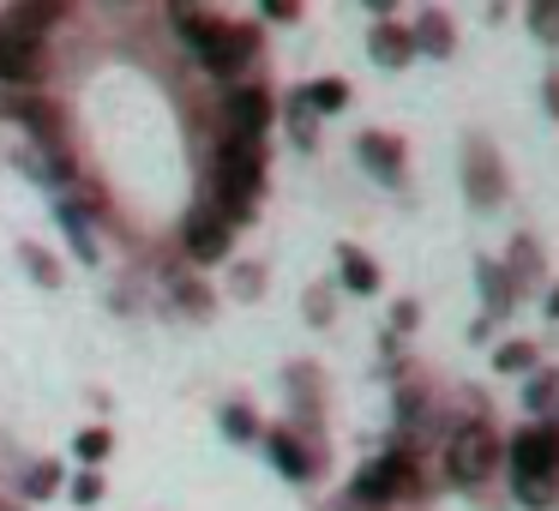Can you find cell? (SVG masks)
Masks as SVG:
<instances>
[{
    "label": "cell",
    "instance_id": "1",
    "mask_svg": "<svg viewBox=\"0 0 559 511\" xmlns=\"http://www.w3.org/2000/svg\"><path fill=\"white\" fill-rule=\"evenodd\" d=\"M55 19H67V7H49V0H25V7L0 13V85L43 79V43H49Z\"/></svg>",
    "mask_w": 559,
    "mask_h": 511
},
{
    "label": "cell",
    "instance_id": "2",
    "mask_svg": "<svg viewBox=\"0 0 559 511\" xmlns=\"http://www.w3.org/2000/svg\"><path fill=\"white\" fill-rule=\"evenodd\" d=\"M169 19H175V31L187 37V49L199 55V67H205V73H217V79L241 73L247 55H253V31L217 19L211 7H175Z\"/></svg>",
    "mask_w": 559,
    "mask_h": 511
},
{
    "label": "cell",
    "instance_id": "3",
    "mask_svg": "<svg viewBox=\"0 0 559 511\" xmlns=\"http://www.w3.org/2000/svg\"><path fill=\"white\" fill-rule=\"evenodd\" d=\"M259 181H265V145H259V139H235V133H223V145H217V175H211L223 217H229V223L253 217V205H259Z\"/></svg>",
    "mask_w": 559,
    "mask_h": 511
},
{
    "label": "cell",
    "instance_id": "4",
    "mask_svg": "<svg viewBox=\"0 0 559 511\" xmlns=\"http://www.w3.org/2000/svg\"><path fill=\"white\" fill-rule=\"evenodd\" d=\"M409 494H421V482H415V463L403 457V451H385V457H373L361 475H355V499H367V506L409 499Z\"/></svg>",
    "mask_w": 559,
    "mask_h": 511
},
{
    "label": "cell",
    "instance_id": "5",
    "mask_svg": "<svg viewBox=\"0 0 559 511\" xmlns=\"http://www.w3.org/2000/svg\"><path fill=\"white\" fill-rule=\"evenodd\" d=\"M229 229L235 223L223 217L217 205H199V211H187V223H181V247L193 253V265H217V259L229 253Z\"/></svg>",
    "mask_w": 559,
    "mask_h": 511
},
{
    "label": "cell",
    "instance_id": "6",
    "mask_svg": "<svg viewBox=\"0 0 559 511\" xmlns=\"http://www.w3.org/2000/svg\"><path fill=\"white\" fill-rule=\"evenodd\" d=\"M499 463V439H493V427L487 421H469V427H457V439H451V475L457 482H481L487 470Z\"/></svg>",
    "mask_w": 559,
    "mask_h": 511
},
{
    "label": "cell",
    "instance_id": "7",
    "mask_svg": "<svg viewBox=\"0 0 559 511\" xmlns=\"http://www.w3.org/2000/svg\"><path fill=\"white\" fill-rule=\"evenodd\" d=\"M511 470L518 475H554L559 470V427L535 421L511 439Z\"/></svg>",
    "mask_w": 559,
    "mask_h": 511
},
{
    "label": "cell",
    "instance_id": "8",
    "mask_svg": "<svg viewBox=\"0 0 559 511\" xmlns=\"http://www.w3.org/2000/svg\"><path fill=\"white\" fill-rule=\"evenodd\" d=\"M265 121H271V97L259 85H241V91H229V97H223V133L259 139V133H265Z\"/></svg>",
    "mask_w": 559,
    "mask_h": 511
},
{
    "label": "cell",
    "instance_id": "9",
    "mask_svg": "<svg viewBox=\"0 0 559 511\" xmlns=\"http://www.w3.org/2000/svg\"><path fill=\"white\" fill-rule=\"evenodd\" d=\"M0 109L7 115H19V121L37 133V145L49 151V145H61V127H67V115L55 109V103H43V97H0Z\"/></svg>",
    "mask_w": 559,
    "mask_h": 511
},
{
    "label": "cell",
    "instance_id": "10",
    "mask_svg": "<svg viewBox=\"0 0 559 511\" xmlns=\"http://www.w3.org/2000/svg\"><path fill=\"white\" fill-rule=\"evenodd\" d=\"M361 163L379 175L385 187H403V145L385 133H361Z\"/></svg>",
    "mask_w": 559,
    "mask_h": 511
},
{
    "label": "cell",
    "instance_id": "11",
    "mask_svg": "<svg viewBox=\"0 0 559 511\" xmlns=\"http://www.w3.org/2000/svg\"><path fill=\"white\" fill-rule=\"evenodd\" d=\"M463 169H469V199H475V205H493V199H499V163H493V151L469 145V151H463Z\"/></svg>",
    "mask_w": 559,
    "mask_h": 511
},
{
    "label": "cell",
    "instance_id": "12",
    "mask_svg": "<svg viewBox=\"0 0 559 511\" xmlns=\"http://www.w3.org/2000/svg\"><path fill=\"white\" fill-rule=\"evenodd\" d=\"M271 463H277L289 482H307V475H313V451H307L289 427H283V433H271Z\"/></svg>",
    "mask_w": 559,
    "mask_h": 511
},
{
    "label": "cell",
    "instance_id": "13",
    "mask_svg": "<svg viewBox=\"0 0 559 511\" xmlns=\"http://www.w3.org/2000/svg\"><path fill=\"white\" fill-rule=\"evenodd\" d=\"M337 265H343V283H349L355 295H373L379 289V265L361 253V247H337Z\"/></svg>",
    "mask_w": 559,
    "mask_h": 511
},
{
    "label": "cell",
    "instance_id": "14",
    "mask_svg": "<svg viewBox=\"0 0 559 511\" xmlns=\"http://www.w3.org/2000/svg\"><path fill=\"white\" fill-rule=\"evenodd\" d=\"M475 277H481V289H487V313H506L511 307V277H506V265H493V259H481V271H475Z\"/></svg>",
    "mask_w": 559,
    "mask_h": 511
},
{
    "label": "cell",
    "instance_id": "15",
    "mask_svg": "<svg viewBox=\"0 0 559 511\" xmlns=\"http://www.w3.org/2000/svg\"><path fill=\"white\" fill-rule=\"evenodd\" d=\"M409 55H415V43L403 37V31H391V25L373 31V61H379V67H403Z\"/></svg>",
    "mask_w": 559,
    "mask_h": 511
},
{
    "label": "cell",
    "instance_id": "16",
    "mask_svg": "<svg viewBox=\"0 0 559 511\" xmlns=\"http://www.w3.org/2000/svg\"><path fill=\"white\" fill-rule=\"evenodd\" d=\"M409 43H415L421 55H451V19H445V13H427L421 31H415Z\"/></svg>",
    "mask_w": 559,
    "mask_h": 511
},
{
    "label": "cell",
    "instance_id": "17",
    "mask_svg": "<svg viewBox=\"0 0 559 511\" xmlns=\"http://www.w3.org/2000/svg\"><path fill=\"white\" fill-rule=\"evenodd\" d=\"M343 103H349V85H343V79H319V85H307V109L313 115H337Z\"/></svg>",
    "mask_w": 559,
    "mask_h": 511
},
{
    "label": "cell",
    "instance_id": "18",
    "mask_svg": "<svg viewBox=\"0 0 559 511\" xmlns=\"http://www.w3.org/2000/svg\"><path fill=\"white\" fill-rule=\"evenodd\" d=\"M518 506H554V475H518Z\"/></svg>",
    "mask_w": 559,
    "mask_h": 511
},
{
    "label": "cell",
    "instance_id": "19",
    "mask_svg": "<svg viewBox=\"0 0 559 511\" xmlns=\"http://www.w3.org/2000/svg\"><path fill=\"white\" fill-rule=\"evenodd\" d=\"M19 259H25V271L43 283V289H55V283H61V265H55V259L43 253V247H19Z\"/></svg>",
    "mask_w": 559,
    "mask_h": 511
},
{
    "label": "cell",
    "instance_id": "20",
    "mask_svg": "<svg viewBox=\"0 0 559 511\" xmlns=\"http://www.w3.org/2000/svg\"><path fill=\"white\" fill-rule=\"evenodd\" d=\"M55 487H61V463H31L25 470V494L31 499H49Z\"/></svg>",
    "mask_w": 559,
    "mask_h": 511
},
{
    "label": "cell",
    "instance_id": "21",
    "mask_svg": "<svg viewBox=\"0 0 559 511\" xmlns=\"http://www.w3.org/2000/svg\"><path fill=\"white\" fill-rule=\"evenodd\" d=\"M61 217H67V229H73V253L85 259V265H97V241H91V229L79 223V211H73V205H61Z\"/></svg>",
    "mask_w": 559,
    "mask_h": 511
},
{
    "label": "cell",
    "instance_id": "22",
    "mask_svg": "<svg viewBox=\"0 0 559 511\" xmlns=\"http://www.w3.org/2000/svg\"><path fill=\"white\" fill-rule=\"evenodd\" d=\"M493 361H499V373H530V367H535V349H530V343H506Z\"/></svg>",
    "mask_w": 559,
    "mask_h": 511
},
{
    "label": "cell",
    "instance_id": "23",
    "mask_svg": "<svg viewBox=\"0 0 559 511\" xmlns=\"http://www.w3.org/2000/svg\"><path fill=\"white\" fill-rule=\"evenodd\" d=\"M79 457H85V463L109 457V427H85V433H79Z\"/></svg>",
    "mask_w": 559,
    "mask_h": 511
},
{
    "label": "cell",
    "instance_id": "24",
    "mask_svg": "<svg viewBox=\"0 0 559 511\" xmlns=\"http://www.w3.org/2000/svg\"><path fill=\"white\" fill-rule=\"evenodd\" d=\"M530 31L542 43H559V7H530Z\"/></svg>",
    "mask_w": 559,
    "mask_h": 511
},
{
    "label": "cell",
    "instance_id": "25",
    "mask_svg": "<svg viewBox=\"0 0 559 511\" xmlns=\"http://www.w3.org/2000/svg\"><path fill=\"white\" fill-rule=\"evenodd\" d=\"M223 427H229V439H247L253 433V409H247V403H229V409H223Z\"/></svg>",
    "mask_w": 559,
    "mask_h": 511
},
{
    "label": "cell",
    "instance_id": "26",
    "mask_svg": "<svg viewBox=\"0 0 559 511\" xmlns=\"http://www.w3.org/2000/svg\"><path fill=\"white\" fill-rule=\"evenodd\" d=\"M73 499H79V506H97V499H103V475H79Z\"/></svg>",
    "mask_w": 559,
    "mask_h": 511
},
{
    "label": "cell",
    "instance_id": "27",
    "mask_svg": "<svg viewBox=\"0 0 559 511\" xmlns=\"http://www.w3.org/2000/svg\"><path fill=\"white\" fill-rule=\"evenodd\" d=\"M554 391H559V385H554V373H542V379H535V385H530V403H535V409H542V403L554 397Z\"/></svg>",
    "mask_w": 559,
    "mask_h": 511
},
{
    "label": "cell",
    "instance_id": "28",
    "mask_svg": "<svg viewBox=\"0 0 559 511\" xmlns=\"http://www.w3.org/2000/svg\"><path fill=\"white\" fill-rule=\"evenodd\" d=\"M547 109L559 115V79H547Z\"/></svg>",
    "mask_w": 559,
    "mask_h": 511
},
{
    "label": "cell",
    "instance_id": "29",
    "mask_svg": "<svg viewBox=\"0 0 559 511\" xmlns=\"http://www.w3.org/2000/svg\"><path fill=\"white\" fill-rule=\"evenodd\" d=\"M547 313H554V319H559V289H554V295H547Z\"/></svg>",
    "mask_w": 559,
    "mask_h": 511
}]
</instances>
